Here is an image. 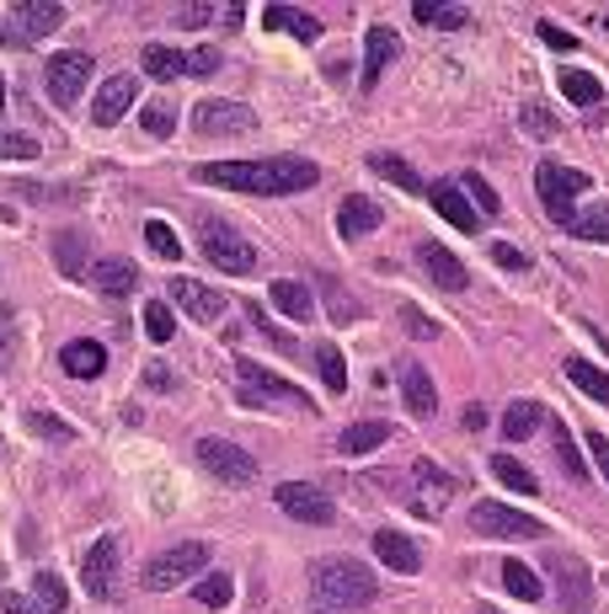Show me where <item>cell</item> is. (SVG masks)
I'll return each mask as SVG.
<instances>
[{
	"label": "cell",
	"instance_id": "obj_13",
	"mask_svg": "<svg viewBox=\"0 0 609 614\" xmlns=\"http://www.w3.org/2000/svg\"><path fill=\"white\" fill-rule=\"evenodd\" d=\"M273 497H279V508H284L289 519H300V524H331L337 519V502L322 487H311V481H284V487H273Z\"/></svg>",
	"mask_w": 609,
	"mask_h": 614
},
{
	"label": "cell",
	"instance_id": "obj_10",
	"mask_svg": "<svg viewBox=\"0 0 609 614\" xmlns=\"http://www.w3.org/2000/svg\"><path fill=\"white\" fill-rule=\"evenodd\" d=\"M199 465L208 470V476L230 481V487L257 481V459H251L241 444H230V439H199Z\"/></svg>",
	"mask_w": 609,
	"mask_h": 614
},
{
	"label": "cell",
	"instance_id": "obj_29",
	"mask_svg": "<svg viewBox=\"0 0 609 614\" xmlns=\"http://www.w3.org/2000/svg\"><path fill=\"white\" fill-rule=\"evenodd\" d=\"M268 299H273V305L284 310L289 321H311V316H316V294L300 284V278H273Z\"/></svg>",
	"mask_w": 609,
	"mask_h": 614
},
{
	"label": "cell",
	"instance_id": "obj_38",
	"mask_svg": "<svg viewBox=\"0 0 609 614\" xmlns=\"http://www.w3.org/2000/svg\"><path fill=\"white\" fill-rule=\"evenodd\" d=\"M497 572H503V588H508L514 599H525V604L540 599V577H534V567H525V561H503Z\"/></svg>",
	"mask_w": 609,
	"mask_h": 614
},
{
	"label": "cell",
	"instance_id": "obj_17",
	"mask_svg": "<svg viewBox=\"0 0 609 614\" xmlns=\"http://www.w3.org/2000/svg\"><path fill=\"white\" fill-rule=\"evenodd\" d=\"M417 268H422V273H428V278H433L439 288H454V294L471 284L465 262H460L449 246H439V241H417Z\"/></svg>",
	"mask_w": 609,
	"mask_h": 614
},
{
	"label": "cell",
	"instance_id": "obj_62",
	"mask_svg": "<svg viewBox=\"0 0 609 614\" xmlns=\"http://www.w3.org/2000/svg\"><path fill=\"white\" fill-rule=\"evenodd\" d=\"M482 614H497V610H482Z\"/></svg>",
	"mask_w": 609,
	"mask_h": 614
},
{
	"label": "cell",
	"instance_id": "obj_28",
	"mask_svg": "<svg viewBox=\"0 0 609 614\" xmlns=\"http://www.w3.org/2000/svg\"><path fill=\"white\" fill-rule=\"evenodd\" d=\"M556 86H562V96H567V102L588 107V113L605 102V81H599V76H588V70H577V65H562V70H556Z\"/></svg>",
	"mask_w": 609,
	"mask_h": 614
},
{
	"label": "cell",
	"instance_id": "obj_48",
	"mask_svg": "<svg viewBox=\"0 0 609 614\" xmlns=\"http://www.w3.org/2000/svg\"><path fill=\"white\" fill-rule=\"evenodd\" d=\"M38 150L33 134H0V161H38Z\"/></svg>",
	"mask_w": 609,
	"mask_h": 614
},
{
	"label": "cell",
	"instance_id": "obj_27",
	"mask_svg": "<svg viewBox=\"0 0 609 614\" xmlns=\"http://www.w3.org/2000/svg\"><path fill=\"white\" fill-rule=\"evenodd\" d=\"M262 27H273V33H294L300 43L322 38V22H316L311 11H300V5H268V11H262Z\"/></svg>",
	"mask_w": 609,
	"mask_h": 614
},
{
	"label": "cell",
	"instance_id": "obj_32",
	"mask_svg": "<svg viewBox=\"0 0 609 614\" xmlns=\"http://www.w3.org/2000/svg\"><path fill=\"white\" fill-rule=\"evenodd\" d=\"M369 171H380V177H391L396 187L417 193V198H428V182H422V177H417V171H411L402 156H391V150H374V156H369Z\"/></svg>",
	"mask_w": 609,
	"mask_h": 614
},
{
	"label": "cell",
	"instance_id": "obj_9",
	"mask_svg": "<svg viewBox=\"0 0 609 614\" xmlns=\"http://www.w3.org/2000/svg\"><path fill=\"white\" fill-rule=\"evenodd\" d=\"M471 530L487 534V539H540L545 524L519 513V508H508V502H476L471 508Z\"/></svg>",
	"mask_w": 609,
	"mask_h": 614
},
{
	"label": "cell",
	"instance_id": "obj_61",
	"mask_svg": "<svg viewBox=\"0 0 609 614\" xmlns=\"http://www.w3.org/2000/svg\"><path fill=\"white\" fill-rule=\"evenodd\" d=\"M0 113H5V76H0Z\"/></svg>",
	"mask_w": 609,
	"mask_h": 614
},
{
	"label": "cell",
	"instance_id": "obj_51",
	"mask_svg": "<svg viewBox=\"0 0 609 614\" xmlns=\"http://www.w3.org/2000/svg\"><path fill=\"white\" fill-rule=\"evenodd\" d=\"M246 316H251V327L262 331V337H268V342H273V348H284V353H294V337H284V331L273 327V321H268V316H262V305H246Z\"/></svg>",
	"mask_w": 609,
	"mask_h": 614
},
{
	"label": "cell",
	"instance_id": "obj_53",
	"mask_svg": "<svg viewBox=\"0 0 609 614\" xmlns=\"http://www.w3.org/2000/svg\"><path fill=\"white\" fill-rule=\"evenodd\" d=\"M225 65V54L219 48H199V54H188V76H214Z\"/></svg>",
	"mask_w": 609,
	"mask_h": 614
},
{
	"label": "cell",
	"instance_id": "obj_31",
	"mask_svg": "<svg viewBox=\"0 0 609 614\" xmlns=\"http://www.w3.org/2000/svg\"><path fill=\"white\" fill-rule=\"evenodd\" d=\"M139 70H145L150 81H177V76H188V54H177V48H166V43H150V48L139 54Z\"/></svg>",
	"mask_w": 609,
	"mask_h": 614
},
{
	"label": "cell",
	"instance_id": "obj_20",
	"mask_svg": "<svg viewBox=\"0 0 609 614\" xmlns=\"http://www.w3.org/2000/svg\"><path fill=\"white\" fill-rule=\"evenodd\" d=\"M374 556H380L391 572H402V577L422 572V550H417L402 530H374Z\"/></svg>",
	"mask_w": 609,
	"mask_h": 614
},
{
	"label": "cell",
	"instance_id": "obj_1",
	"mask_svg": "<svg viewBox=\"0 0 609 614\" xmlns=\"http://www.w3.org/2000/svg\"><path fill=\"white\" fill-rule=\"evenodd\" d=\"M193 177L208 187H230V193L289 198V193H311L322 182V166L305 161V156H262V161H208Z\"/></svg>",
	"mask_w": 609,
	"mask_h": 614
},
{
	"label": "cell",
	"instance_id": "obj_60",
	"mask_svg": "<svg viewBox=\"0 0 609 614\" xmlns=\"http://www.w3.org/2000/svg\"><path fill=\"white\" fill-rule=\"evenodd\" d=\"M525 123L534 128V134H551V118H545V113H525Z\"/></svg>",
	"mask_w": 609,
	"mask_h": 614
},
{
	"label": "cell",
	"instance_id": "obj_30",
	"mask_svg": "<svg viewBox=\"0 0 609 614\" xmlns=\"http://www.w3.org/2000/svg\"><path fill=\"white\" fill-rule=\"evenodd\" d=\"M91 284L102 288V294H113V299H123V294H134V284H139V273L123 262V257H102L97 268H91Z\"/></svg>",
	"mask_w": 609,
	"mask_h": 614
},
{
	"label": "cell",
	"instance_id": "obj_26",
	"mask_svg": "<svg viewBox=\"0 0 609 614\" xmlns=\"http://www.w3.org/2000/svg\"><path fill=\"white\" fill-rule=\"evenodd\" d=\"M59 368H65V374H76V379H97V374L108 368V348H102V342H86V337H76V342H65Z\"/></svg>",
	"mask_w": 609,
	"mask_h": 614
},
{
	"label": "cell",
	"instance_id": "obj_18",
	"mask_svg": "<svg viewBox=\"0 0 609 614\" xmlns=\"http://www.w3.org/2000/svg\"><path fill=\"white\" fill-rule=\"evenodd\" d=\"M134 102H139V81H134V76H113V81H102V91L91 96V123L113 128Z\"/></svg>",
	"mask_w": 609,
	"mask_h": 614
},
{
	"label": "cell",
	"instance_id": "obj_46",
	"mask_svg": "<svg viewBox=\"0 0 609 614\" xmlns=\"http://www.w3.org/2000/svg\"><path fill=\"white\" fill-rule=\"evenodd\" d=\"M145 241H150V251L166 257V262H177V257H182V241H177V230H171L166 219H150V225H145Z\"/></svg>",
	"mask_w": 609,
	"mask_h": 614
},
{
	"label": "cell",
	"instance_id": "obj_16",
	"mask_svg": "<svg viewBox=\"0 0 609 614\" xmlns=\"http://www.w3.org/2000/svg\"><path fill=\"white\" fill-rule=\"evenodd\" d=\"M380 225H385V208L374 204V198H364V193H348V198L337 204V236H342V241H364Z\"/></svg>",
	"mask_w": 609,
	"mask_h": 614
},
{
	"label": "cell",
	"instance_id": "obj_2",
	"mask_svg": "<svg viewBox=\"0 0 609 614\" xmlns=\"http://www.w3.org/2000/svg\"><path fill=\"white\" fill-rule=\"evenodd\" d=\"M311 593H316V604L322 610H364L380 599V582L369 572L364 561H353V556H326L311 567Z\"/></svg>",
	"mask_w": 609,
	"mask_h": 614
},
{
	"label": "cell",
	"instance_id": "obj_56",
	"mask_svg": "<svg viewBox=\"0 0 609 614\" xmlns=\"http://www.w3.org/2000/svg\"><path fill=\"white\" fill-rule=\"evenodd\" d=\"M0 614H43L38 599H27V593H0Z\"/></svg>",
	"mask_w": 609,
	"mask_h": 614
},
{
	"label": "cell",
	"instance_id": "obj_6",
	"mask_svg": "<svg viewBox=\"0 0 609 614\" xmlns=\"http://www.w3.org/2000/svg\"><path fill=\"white\" fill-rule=\"evenodd\" d=\"M236 374H241V390H236L241 407H262V396H273V401H284V407H294V411H316L300 385L279 379L273 368H262L257 359H236Z\"/></svg>",
	"mask_w": 609,
	"mask_h": 614
},
{
	"label": "cell",
	"instance_id": "obj_44",
	"mask_svg": "<svg viewBox=\"0 0 609 614\" xmlns=\"http://www.w3.org/2000/svg\"><path fill=\"white\" fill-rule=\"evenodd\" d=\"M316 368H322L326 390H348V364H342V353H337L331 342H322V348H316Z\"/></svg>",
	"mask_w": 609,
	"mask_h": 614
},
{
	"label": "cell",
	"instance_id": "obj_19",
	"mask_svg": "<svg viewBox=\"0 0 609 614\" xmlns=\"http://www.w3.org/2000/svg\"><path fill=\"white\" fill-rule=\"evenodd\" d=\"M11 22H16V38H48V33H59L65 5H54V0H22V5H11Z\"/></svg>",
	"mask_w": 609,
	"mask_h": 614
},
{
	"label": "cell",
	"instance_id": "obj_4",
	"mask_svg": "<svg viewBox=\"0 0 609 614\" xmlns=\"http://www.w3.org/2000/svg\"><path fill=\"white\" fill-rule=\"evenodd\" d=\"M203 257L219 268V273H230V278H251L257 273V246L246 241L236 225H225V219H203Z\"/></svg>",
	"mask_w": 609,
	"mask_h": 614
},
{
	"label": "cell",
	"instance_id": "obj_36",
	"mask_svg": "<svg viewBox=\"0 0 609 614\" xmlns=\"http://www.w3.org/2000/svg\"><path fill=\"white\" fill-rule=\"evenodd\" d=\"M411 16H417L422 27H465V22H471L465 5H444V0H439V5H433V0H417Z\"/></svg>",
	"mask_w": 609,
	"mask_h": 614
},
{
	"label": "cell",
	"instance_id": "obj_50",
	"mask_svg": "<svg viewBox=\"0 0 609 614\" xmlns=\"http://www.w3.org/2000/svg\"><path fill=\"white\" fill-rule=\"evenodd\" d=\"M139 123H145V128H150L156 139H166V134L177 128V113H171V102H150V107L139 113Z\"/></svg>",
	"mask_w": 609,
	"mask_h": 614
},
{
	"label": "cell",
	"instance_id": "obj_25",
	"mask_svg": "<svg viewBox=\"0 0 609 614\" xmlns=\"http://www.w3.org/2000/svg\"><path fill=\"white\" fill-rule=\"evenodd\" d=\"M402 54V38L391 33V27H369L364 38V91H374V81L385 76V65Z\"/></svg>",
	"mask_w": 609,
	"mask_h": 614
},
{
	"label": "cell",
	"instance_id": "obj_24",
	"mask_svg": "<svg viewBox=\"0 0 609 614\" xmlns=\"http://www.w3.org/2000/svg\"><path fill=\"white\" fill-rule=\"evenodd\" d=\"M428 198H433V208L444 214L454 230L476 236V208H471V198L460 193V182H433V187H428Z\"/></svg>",
	"mask_w": 609,
	"mask_h": 614
},
{
	"label": "cell",
	"instance_id": "obj_12",
	"mask_svg": "<svg viewBox=\"0 0 609 614\" xmlns=\"http://www.w3.org/2000/svg\"><path fill=\"white\" fill-rule=\"evenodd\" d=\"M171 305L182 310V316H193L199 327H214V321H225V310H230V299L219 294V288L199 284V278H171Z\"/></svg>",
	"mask_w": 609,
	"mask_h": 614
},
{
	"label": "cell",
	"instance_id": "obj_34",
	"mask_svg": "<svg viewBox=\"0 0 609 614\" xmlns=\"http://www.w3.org/2000/svg\"><path fill=\"white\" fill-rule=\"evenodd\" d=\"M492 476H497L503 487H514L519 497H534V491H540V481H534V470H529V465H519L514 454H497V459H492Z\"/></svg>",
	"mask_w": 609,
	"mask_h": 614
},
{
	"label": "cell",
	"instance_id": "obj_5",
	"mask_svg": "<svg viewBox=\"0 0 609 614\" xmlns=\"http://www.w3.org/2000/svg\"><path fill=\"white\" fill-rule=\"evenodd\" d=\"M203 567H208V545H203V539H182V545H171L161 556H150L145 572H139V582H145L150 593H171L177 582H188V577L203 572Z\"/></svg>",
	"mask_w": 609,
	"mask_h": 614
},
{
	"label": "cell",
	"instance_id": "obj_39",
	"mask_svg": "<svg viewBox=\"0 0 609 614\" xmlns=\"http://www.w3.org/2000/svg\"><path fill=\"white\" fill-rule=\"evenodd\" d=\"M193 599H199L203 610H225V604L236 599V582H230V572H208L199 588H193Z\"/></svg>",
	"mask_w": 609,
	"mask_h": 614
},
{
	"label": "cell",
	"instance_id": "obj_54",
	"mask_svg": "<svg viewBox=\"0 0 609 614\" xmlns=\"http://www.w3.org/2000/svg\"><path fill=\"white\" fill-rule=\"evenodd\" d=\"M402 321H406V331H411V337H422V342H433V337H439V327H433L422 310H411V305L402 310Z\"/></svg>",
	"mask_w": 609,
	"mask_h": 614
},
{
	"label": "cell",
	"instance_id": "obj_37",
	"mask_svg": "<svg viewBox=\"0 0 609 614\" xmlns=\"http://www.w3.org/2000/svg\"><path fill=\"white\" fill-rule=\"evenodd\" d=\"M567 379L577 390H588L594 401H609V374L599 364H588V359H567Z\"/></svg>",
	"mask_w": 609,
	"mask_h": 614
},
{
	"label": "cell",
	"instance_id": "obj_14",
	"mask_svg": "<svg viewBox=\"0 0 609 614\" xmlns=\"http://www.w3.org/2000/svg\"><path fill=\"white\" fill-rule=\"evenodd\" d=\"M551 572H556V604H562V614H594V577H588L583 561L551 556Z\"/></svg>",
	"mask_w": 609,
	"mask_h": 614
},
{
	"label": "cell",
	"instance_id": "obj_33",
	"mask_svg": "<svg viewBox=\"0 0 609 614\" xmlns=\"http://www.w3.org/2000/svg\"><path fill=\"white\" fill-rule=\"evenodd\" d=\"M540 422H545V407H540V401H514L508 417H503V439H508V444H525Z\"/></svg>",
	"mask_w": 609,
	"mask_h": 614
},
{
	"label": "cell",
	"instance_id": "obj_43",
	"mask_svg": "<svg viewBox=\"0 0 609 614\" xmlns=\"http://www.w3.org/2000/svg\"><path fill=\"white\" fill-rule=\"evenodd\" d=\"M572 236L577 241H609V208H583L577 219H572Z\"/></svg>",
	"mask_w": 609,
	"mask_h": 614
},
{
	"label": "cell",
	"instance_id": "obj_40",
	"mask_svg": "<svg viewBox=\"0 0 609 614\" xmlns=\"http://www.w3.org/2000/svg\"><path fill=\"white\" fill-rule=\"evenodd\" d=\"M22 422H27V433H38V439H54V444H76V428H70L65 417H54V411H27Z\"/></svg>",
	"mask_w": 609,
	"mask_h": 614
},
{
	"label": "cell",
	"instance_id": "obj_45",
	"mask_svg": "<svg viewBox=\"0 0 609 614\" xmlns=\"http://www.w3.org/2000/svg\"><path fill=\"white\" fill-rule=\"evenodd\" d=\"M460 193H465V198H471V208H482V214H503V198H497V193H492L487 182H482V177H476V171H471V177H460Z\"/></svg>",
	"mask_w": 609,
	"mask_h": 614
},
{
	"label": "cell",
	"instance_id": "obj_58",
	"mask_svg": "<svg viewBox=\"0 0 609 614\" xmlns=\"http://www.w3.org/2000/svg\"><path fill=\"white\" fill-rule=\"evenodd\" d=\"M540 38L551 43V48H567V54L577 48V38H572V33H562V27H551V22H540Z\"/></svg>",
	"mask_w": 609,
	"mask_h": 614
},
{
	"label": "cell",
	"instance_id": "obj_57",
	"mask_svg": "<svg viewBox=\"0 0 609 614\" xmlns=\"http://www.w3.org/2000/svg\"><path fill=\"white\" fill-rule=\"evenodd\" d=\"M208 16H219L214 5H177V27H203Z\"/></svg>",
	"mask_w": 609,
	"mask_h": 614
},
{
	"label": "cell",
	"instance_id": "obj_41",
	"mask_svg": "<svg viewBox=\"0 0 609 614\" xmlns=\"http://www.w3.org/2000/svg\"><path fill=\"white\" fill-rule=\"evenodd\" d=\"M33 599H38L43 614H65V604H70V593H65V582L54 572H38L33 577Z\"/></svg>",
	"mask_w": 609,
	"mask_h": 614
},
{
	"label": "cell",
	"instance_id": "obj_11",
	"mask_svg": "<svg viewBox=\"0 0 609 614\" xmlns=\"http://www.w3.org/2000/svg\"><path fill=\"white\" fill-rule=\"evenodd\" d=\"M193 123H199V134H251L257 128V107L251 102H230V96H208V102H199V113H193Z\"/></svg>",
	"mask_w": 609,
	"mask_h": 614
},
{
	"label": "cell",
	"instance_id": "obj_7",
	"mask_svg": "<svg viewBox=\"0 0 609 614\" xmlns=\"http://www.w3.org/2000/svg\"><path fill=\"white\" fill-rule=\"evenodd\" d=\"M81 582L91 599H102V604H113L123 599V561H119V534H102L91 550H86L81 561Z\"/></svg>",
	"mask_w": 609,
	"mask_h": 614
},
{
	"label": "cell",
	"instance_id": "obj_23",
	"mask_svg": "<svg viewBox=\"0 0 609 614\" xmlns=\"http://www.w3.org/2000/svg\"><path fill=\"white\" fill-rule=\"evenodd\" d=\"M391 439H396L391 422H348V428L337 433V454H342V459H359V454L380 450V444H391Z\"/></svg>",
	"mask_w": 609,
	"mask_h": 614
},
{
	"label": "cell",
	"instance_id": "obj_35",
	"mask_svg": "<svg viewBox=\"0 0 609 614\" xmlns=\"http://www.w3.org/2000/svg\"><path fill=\"white\" fill-rule=\"evenodd\" d=\"M54 257H59V273H65V278H91V268H86V246H81L76 230L54 236Z\"/></svg>",
	"mask_w": 609,
	"mask_h": 614
},
{
	"label": "cell",
	"instance_id": "obj_59",
	"mask_svg": "<svg viewBox=\"0 0 609 614\" xmlns=\"http://www.w3.org/2000/svg\"><path fill=\"white\" fill-rule=\"evenodd\" d=\"M241 16H246V5H225V11H219V22H225V27H241Z\"/></svg>",
	"mask_w": 609,
	"mask_h": 614
},
{
	"label": "cell",
	"instance_id": "obj_47",
	"mask_svg": "<svg viewBox=\"0 0 609 614\" xmlns=\"http://www.w3.org/2000/svg\"><path fill=\"white\" fill-rule=\"evenodd\" d=\"M145 331H150V342H171L177 321H171V305H166V299H150V305H145Z\"/></svg>",
	"mask_w": 609,
	"mask_h": 614
},
{
	"label": "cell",
	"instance_id": "obj_52",
	"mask_svg": "<svg viewBox=\"0 0 609 614\" xmlns=\"http://www.w3.org/2000/svg\"><path fill=\"white\" fill-rule=\"evenodd\" d=\"M492 262H497V268H508V273H525V268H529V257L519 251V246H508V241L492 246Z\"/></svg>",
	"mask_w": 609,
	"mask_h": 614
},
{
	"label": "cell",
	"instance_id": "obj_3",
	"mask_svg": "<svg viewBox=\"0 0 609 614\" xmlns=\"http://www.w3.org/2000/svg\"><path fill=\"white\" fill-rule=\"evenodd\" d=\"M588 187V177L577 171V166H562V161H540L534 166V193H540V204H545V214L562 225V230H572V219H577V193Z\"/></svg>",
	"mask_w": 609,
	"mask_h": 614
},
{
	"label": "cell",
	"instance_id": "obj_42",
	"mask_svg": "<svg viewBox=\"0 0 609 614\" xmlns=\"http://www.w3.org/2000/svg\"><path fill=\"white\" fill-rule=\"evenodd\" d=\"M545 422H551V417H545ZM551 439H556L551 450H556V459H562V470H567L572 481H583V454H577V444H572V433L562 428V422H551Z\"/></svg>",
	"mask_w": 609,
	"mask_h": 614
},
{
	"label": "cell",
	"instance_id": "obj_22",
	"mask_svg": "<svg viewBox=\"0 0 609 614\" xmlns=\"http://www.w3.org/2000/svg\"><path fill=\"white\" fill-rule=\"evenodd\" d=\"M316 294H322L326 305V321H337V327H353L364 310H359V299L348 294V284L337 278V273H316Z\"/></svg>",
	"mask_w": 609,
	"mask_h": 614
},
{
	"label": "cell",
	"instance_id": "obj_55",
	"mask_svg": "<svg viewBox=\"0 0 609 614\" xmlns=\"http://www.w3.org/2000/svg\"><path fill=\"white\" fill-rule=\"evenodd\" d=\"M583 444H588V454H594V465H599V476H605V487H609V439L605 433H588Z\"/></svg>",
	"mask_w": 609,
	"mask_h": 614
},
{
	"label": "cell",
	"instance_id": "obj_49",
	"mask_svg": "<svg viewBox=\"0 0 609 614\" xmlns=\"http://www.w3.org/2000/svg\"><path fill=\"white\" fill-rule=\"evenodd\" d=\"M16 348H22V337H16V316L0 305V368L16 364Z\"/></svg>",
	"mask_w": 609,
	"mask_h": 614
},
{
	"label": "cell",
	"instance_id": "obj_15",
	"mask_svg": "<svg viewBox=\"0 0 609 614\" xmlns=\"http://www.w3.org/2000/svg\"><path fill=\"white\" fill-rule=\"evenodd\" d=\"M411 481H417V497H411V508H417L422 519L444 513L449 497H454V476H449V470L428 465V459H417V465H411Z\"/></svg>",
	"mask_w": 609,
	"mask_h": 614
},
{
	"label": "cell",
	"instance_id": "obj_8",
	"mask_svg": "<svg viewBox=\"0 0 609 614\" xmlns=\"http://www.w3.org/2000/svg\"><path fill=\"white\" fill-rule=\"evenodd\" d=\"M86 81H91V54H81V48H65L43 65V86H48L54 107H76Z\"/></svg>",
	"mask_w": 609,
	"mask_h": 614
},
{
	"label": "cell",
	"instance_id": "obj_21",
	"mask_svg": "<svg viewBox=\"0 0 609 614\" xmlns=\"http://www.w3.org/2000/svg\"><path fill=\"white\" fill-rule=\"evenodd\" d=\"M402 401H406V411H411L417 422L439 411V390H433V374H428L422 364H402Z\"/></svg>",
	"mask_w": 609,
	"mask_h": 614
}]
</instances>
